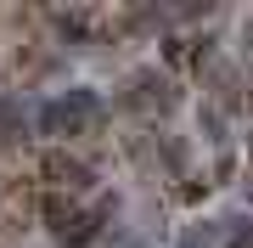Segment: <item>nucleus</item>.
Wrapping results in <instances>:
<instances>
[{
	"instance_id": "f257e3e1",
	"label": "nucleus",
	"mask_w": 253,
	"mask_h": 248,
	"mask_svg": "<svg viewBox=\"0 0 253 248\" xmlns=\"http://www.w3.org/2000/svg\"><path fill=\"white\" fill-rule=\"evenodd\" d=\"M96 124H101V96L90 91V85H73V91L51 96L45 107H40V136H51V141L90 136Z\"/></svg>"
},
{
	"instance_id": "f03ea898",
	"label": "nucleus",
	"mask_w": 253,
	"mask_h": 248,
	"mask_svg": "<svg viewBox=\"0 0 253 248\" xmlns=\"http://www.w3.org/2000/svg\"><path fill=\"white\" fill-rule=\"evenodd\" d=\"M118 107H129V113H174L180 107V85H174L169 68H158V62H146L135 68V74H124V85H118Z\"/></svg>"
},
{
	"instance_id": "7ed1b4c3",
	"label": "nucleus",
	"mask_w": 253,
	"mask_h": 248,
	"mask_svg": "<svg viewBox=\"0 0 253 248\" xmlns=\"http://www.w3.org/2000/svg\"><path fill=\"white\" fill-rule=\"evenodd\" d=\"M40 220H45V231L62 248H90V243H101V214L96 209H79L73 198H62V192H45L40 198Z\"/></svg>"
},
{
	"instance_id": "20e7f679",
	"label": "nucleus",
	"mask_w": 253,
	"mask_h": 248,
	"mask_svg": "<svg viewBox=\"0 0 253 248\" xmlns=\"http://www.w3.org/2000/svg\"><path fill=\"white\" fill-rule=\"evenodd\" d=\"M40 181H45V192L73 198V192H90L96 186V169L84 164L79 152H68V147H45L40 152Z\"/></svg>"
},
{
	"instance_id": "39448f33",
	"label": "nucleus",
	"mask_w": 253,
	"mask_h": 248,
	"mask_svg": "<svg viewBox=\"0 0 253 248\" xmlns=\"http://www.w3.org/2000/svg\"><path fill=\"white\" fill-rule=\"evenodd\" d=\"M180 248H225V226L219 220H191L180 231Z\"/></svg>"
},
{
	"instance_id": "423d86ee",
	"label": "nucleus",
	"mask_w": 253,
	"mask_h": 248,
	"mask_svg": "<svg viewBox=\"0 0 253 248\" xmlns=\"http://www.w3.org/2000/svg\"><path fill=\"white\" fill-rule=\"evenodd\" d=\"M197 130L208 141H225V107H214V101H203L197 107Z\"/></svg>"
},
{
	"instance_id": "0eeeda50",
	"label": "nucleus",
	"mask_w": 253,
	"mask_h": 248,
	"mask_svg": "<svg viewBox=\"0 0 253 248\" xmlns=\"http://www.w3.org/2000/svg\"><path fill=\"white\" fill-rule=\"evenodd\" d=\"M242 56H253V17L242 23Z\"/></svg>"
}]
</instances>
